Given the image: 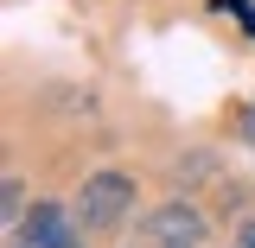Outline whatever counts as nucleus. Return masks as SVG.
Here are the masks:
<instances>
[{
    "instance_id": "nucleus-2",
    "label": "nucleus",
    "mask_w": 255,
    "mask_h": 248,
    "mask_svg": "<svg viewBox=\"0 0 255 248\" xmlns=\"http://www.w3.org/2000/svg\"><path fill=\"white\" fill-rule=\"evenodd\" d=\"M147 236H153V248H204V217L191 204H159L147 217Z\"/></svg>"
},
{
    "instance_id": "nucleus-4",
    "label": "nucleus",
    "mask_w": 255,
    "mask_h": 248,
    "mask_svg": "<svg viewBox=\"0 0 255 248\" xmlns=\"http://www.w3.org/2000/svg\"><path fill=\"white\" fill-rule=\"evenodd\" d=\"M236 248H255V217L243 223V229H236Z\"/></svg>"
},
{
    "instance_id": "nucleus-1",
    "label": "nucleus",
    "mask_w": 255,
    "mask_h": 248,
    "mask_svg": "<svg viewBox=\"0 0 255 248\" xmlns=\"http://www.w3.org/2000/svg\"><path fill=\"white\" fill-rule=\"evenodd\" d=\"M128 210H134V178L128 172H96V178H83V191H77V229L109 236V229H122Z\"/></svg>"
},
{
    "instance_id": "nucleus-3",
    "label": "nucleus",
    "mask_w": 255,
    "mask_h": 248,
    "mask_svg": "<svg viewBox=\"0 0 255 248\" xmlns=\"http://www.w3.org/2000/svg\"><path fill=\"white\" fill-rule=\"evenodd\" d=\"M13 248H77V223L64 217V204H38L26 229H13Z\"/></svg>"
}]
</instances>
